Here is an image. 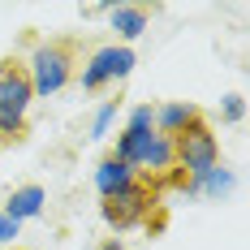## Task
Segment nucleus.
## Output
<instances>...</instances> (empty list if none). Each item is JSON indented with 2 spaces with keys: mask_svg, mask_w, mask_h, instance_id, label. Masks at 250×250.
Instances as JSON below:
<instances>
[{
  "mask_svg": "<svg viewBox=\"0 0 250 250\" xmlns=\"http://www.w3.org/2000/svg\"><path fill=\"white\" fill-rule=\"evenodd\" d=\"M151 13L143 9V4H117L112 9V30L121 35V39H138L143 30H147Z\"/></svg>",
  "mask_w": 250,
  "mask_h": 250,
  "instance_id": "6e6552de",
  "label": "nucleus"
},
{
  "mask_svg": "<svg viewBox=\"0 0 250 250\" xmlns=\"http://www.w3.org/2000/svg\"><path fill=\"white\" fill-rule=\"evenodd\" d=\"M78 65H82V39H78V35L43 39L39 48L30 52V61H26L30 91H35V95H56L61 86H69L78 78Z\"/></svg>",
  "mask_w": 250,
  "mask_h": 250,
  "instance_id": "f03ea898",
  "label": "nucleus"
},
{
  "mask_svg": "<svg viewBox=\"0 0 250 250\" xmlns=\"http://www.w3.org/2000/svg\"><path fill=\"white\" fill-rule=\"evenodd\" d=\"M134 69V48L129 43H112V48H100L82 69H78V78H82V91H104L108 82H121L125 74Z\"/></svg>",
  "mask_w": 250,
  "mask_h": 250,
  "instance_id": "20e7f679",
  "label": "nucleus"
},
{
  "mask_svg": "<svg viewBox=\"0 0 250 250\" xmlns=\"http://www.w3.org/2000/svg\"><path fill=\"white\" fill-rule=\"evenodd\" d=\"M43 211V186H22V190H13L9 203H4V216L9 220H30V216H39Z\"/></svg>",
  "mask_w": 250,
  "mask_h": 250,
  "instance_id": "0eeeda50",
  "label": "nucleus"
},
{
  "mask_svg": "<svg viewBox=\"0 0 250 250\" xmlns=\"http://www.w3.org/2000/svg\"><path fill=\"white\" fill-rule=\"evenodd\" d=\"M13 250H22V246H13Z\"/></svg>",
  "mask_w": 250,
  "mask_h": 250,
  "instance_id": "2eb2a0df",
  "label": "nucleus"
},
{
  "mask_svg": "<svg viewBox=\"0 0 250 250\" xmlns=\"http://www.w3.org/2000/svg\"><path fill=\"white\" fill-rule=\"evenodd\" d=\"M199 117H203V108H199V104L173 100V104H164V108H155V134H164V138H177L186 125H190V121H199Z\"/></svg>",
  "mask_w": 250,
  "mask_h": 250,
  "instance_id": "39448f33",
  "label": "nucleus"
},
{
  "mask_svg": "<svg viewBox=\"0 0 250 250\" xmlns=\"http://www.w3.org/2000/svg\"><path fill=\"white\" fill-rule=\"evenodd\" d=\"M100 250H125V246H121V242H117V237H108V242H104Z\"/></svg>",
  "mask_w": 250,
  "mask_h": 250,
  "instance_id": "4468645a",
  "label": "nucleus"
},
{
  "mask_svg": "<svg viewBox=\"0 0 250 250\" xmlns=\"http://www.w3.org/2000/svg\"><path fill=\"white\" fill-rule=\"evenodd\" d=\"M100 216L117 233H125V229H151V233H160L164 220H168V211H164V186L147 181V177H134L125 190H117V194H108L100 203Z\"/></svg>",
  "mask_w": 250,
  "mask_h": 250,
  "instance_id": "f257e3e1",
  "label": "nucleus"
},
{
  "mask_svg": "<svg viewBox=\"0 0 250 250\" xmlns=\"http://www.w3.org/2000/svg\"><path fill=\"white\" fill-rule=\"evenodd\" d=\"M134 181V168L129 164H121L112 151L100 160V168H95V190H100V199H108V194H117V190H125Z\"/></svg>",
  "mask_w": 250,
  "mask_h": 250,
  "instance_id": "423d86ee",
  "label": "nucleus"
},
{
  "mask_svg": "<svg viewBox=\"0 0 250 250\" xmlns=\"http://www.w3.org/2000/svg\"><path fill=\"white\" fill-rule=\"evenodd\" d=\"M229 186H233V173H225V168H211V173L199 181V194H211V199H220Z\"/></svg>",
  "mask_w": 250,
  "mask_h": 250,
  "instance_id": "1a4fd4ad",
  "label": "nucleus"
},
{
  "mask_svg": "<svg viewBox=\"0 0 250 250\" xmlns=\"http://www.w3.org/2000/svg\"><path fill=\"white\" fill-rule=\"evenodd\" d=\"M225 117H229V121H242V117H246V104H242V95H229V100H225Z\"/></svg>",
  "mask_w": 250,
  "mask_h": 250,
  "instance_id": "f8f14e48",
  "label": "nucleus"
},
{
  "mask_svg": "<svg viewBox=\"0 0 250 250\" xmlns=\"http://www.w3.org/2000/svg\"><path fill=\"white\" fill-rule=\"evenodd\" d=\"M129 125H155V104H138L129 112Z\"/></svg>",
  "mask_w": 250,
  "mask_h": 250,
  "instance_id": "9b49d317",
  "label": "nucleus"
},
{
  "mask_svg": "<svg viewBox=\"0 0 250 250\" xmlns=\"http://www.w3.org/2000/svg\"><path fill=\"white\" fill-rule=\"evenodd\" d=\"M30 74H26L22 56H4L0 61V151L26 138V112H30Z\"/></svg>",
  "mask_w": 250,
  "mask_h": 250,
  "instance_id": "7ed1b4c3",
  "label": "nucleus"
},
{
  "mask_svg": "<svg viewBox=\"0 0 250 250\" xmlns=\"http://www.w3.org/2000/svg\"><path fill=\"white\" fill-rule=\"evenodd\" d=\"M18 220H9V216H4V211H0V246H4V242H13V237H18Z\"/></svg>",
  "mask_w": 250,
  "mask_h": 250,
  "instance_id": "ddd939ff",
  "label": "nucleus"
},
{
  "mask_svg": "<svg viewBox=\"0 0 250 250\" xmlns=\"http://www.w3.org/2000/svg\"><path fill=\"white\" fill-rule=\"evenodd\" d=\"M112 117H117V100H108V104L100 108V117H95V125H91V134L104 138V134H108V125H112Z\"/></svg>",
  "mask_w": 250,
  "mask_h": 250,
  "instance_id": "9d476101",
  "label": "nucleus"
}]
</instances>
